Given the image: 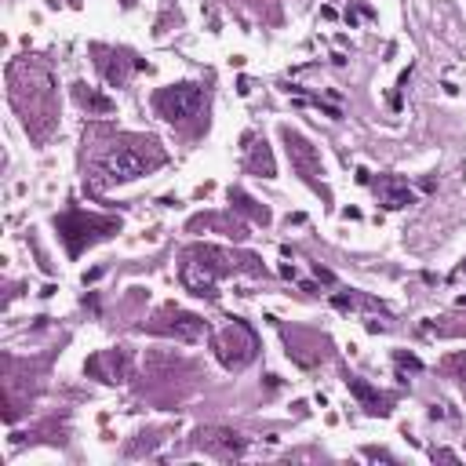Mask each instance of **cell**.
I'll return each mask as SVG.
<instances>
[{
	"instance_id": "obj_1",
	"label": "cell",
	"mask_w": 466,
	"mask_h": 466,
	"mask_svg": "<svg viewBox=\"0 0 466 466\" xmlns=\"http://www.w3.org/2000/svg\"><path fill=\"white\" fill-rule=\"evenodd\" d=\"M219 357L229 368H244L251 357H256V335H251V328L241 325V321H233L219 335Z\"/></svg>"
},
{
	"instance_id": "obj_2",
	"label": "cell",
	"mask_w": 466,
	"mask_h": 466,
	"mask_svg": "<svg viewBox=\"0 0 466 466\" xmlns=\"http://www.w3.org/2000/svg\"><path fill=\"white\" fill-rule=\"evenodd\" d=\"M201 88H194V84H179V88H164L157 95V110L168 117V120H186L197 113L201 106Z\"/></svg>"
},
{
	"instance_id": "obj_3",
	"label": "cell",
	"mask_w": 466,
	"mask_h": 466,
	"mask_svg": "<svg viewBox=\"0 0 466 466\" xmlns=\"http://www.w3.org/2000/svg\"><path fill=\"white\" fill-rule=\"evenodd\" d=\"M142 172H146V157L139 150H117V153L106 157V175H110L113 182H128V179H135Z\"/></svg>"
},
{
	"instance_id": "obj_4",
	"label": "cell",
	"mask_w": 466,
	"mask_h": 466,
	"mask_svg": "<svg viewBox=\"0 0 466 466\" xmlns=\"http://www.w3.org/2000/svg\"><path fill=\"white\" fill-rule=\"evenodd\" d=\"M284 142H288V157H291V164L299 168V172H303L306 179H317V175H321V160H317L313 146H310L303 135L284 132Z\"/></svg>"
},
{
	"instance_id": "obj_5",
	"label": "cell",
	"mask_w": 466,
	"mask_h": 466,
	"mask_svg": "<svg viewBox=\"0 0 466 466\" xmlns=\"http://www.w3.org/2000/svg\"><path fill=\"white\" fill-rule=\"evenodd\" d=\"M379 194H383V204L386 208H405V204H412V189H408V182H401V179H383V182H379Z\"/></svg>"
},
{
	"instance_id": "obj_6",
	"label": "cell",
	"mask_w": 466,
	"mask_h": 466,
	"mask_svg": "<svg viewBox=\"0 0 466 466\" xmlns=\"http://www.w3.org/2000/svg\"><path fill=\"white\" fill-rule=\"evenodd\" d=\"M172 321H175V325H168V332H175V335H182V339H194V335H201V328H204L197 317H189V313H175Z\"/></svg>"
}]
</instances>
